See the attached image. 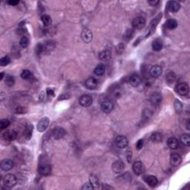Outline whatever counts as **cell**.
Instances as JSON below:
<instances>
[{"instance_id":"obj_4","label":"cell","mask_w":190,"mask_h":190,"mask_svg":"<svg viewBox=\"0 0 190 190\" xmlns=\"http://www.w3.org/2000/svg\"><path fill=\"white\" fill-rule=\"evenodd\" d=\"M177 93L179 94L181 96H186L189 92V87L188 84L186 83H181L178 85H177L176 88Z\"/></svg>"},{"instance_id":"obj_51","label":"cell","mask_w":190,"mask_h":190,"mask_svg":"<svg viewBox=\"0 0 190 190\" xmlns=\"http://www.w3.org/2000/svg\"><path fill=\"white\" fill-rule=\"evenodd\" d=\"M70 97L69 94H65V97L64 96V94L61 95V97H59V100H65V99H68Z\"/></svg>"},{"instance_id":"obj_47","label":"cell","mask_w":190,"mask_h":190,"mask_svg":"<svg viewBox=\"0 0 190 190\" xmlns=\"http://www.w3.org/2000/svg\"><path fill=\"white\" fill-rule=\"evenodd\" d=\"M82 189H93V188H92L91 185L90 183H87L85 184L84 186H83V187H82Z\"/></svg>"},{"instance_id":"obj_7","label":"cell","mask_w":190,"mask_h":190,"mask_svg":"<svg viewBox=\"0 0 190 190\" xmlns=\"http://www.w3.org/2000/svg\"><path fill=\"white\" fill-rule=\"evenodd\" d=\"M49 118L47 117H42L40 120L37 123V130L39 131V132H43L45 130L48 128V126L49 125Z\"/></svg>"},{"instance_id":"obj_13","label":"cell","mask_w":190,"mask_h":190,"mask_svg":"<svg viewBox=\"0 0 190 190\" xmlns=\"http://www.w3.org/2000/svg\"><path fill=\"white\" fill-rule=\"evenodd\" d=\"M38 172L43 176L49 175L51 172V166L49 164H42L38 168Z\"/></svg>"},{"instance_id":"obj_21","label":"cell","mask_w":190,"mask_h":190,"mask_svg":"<svg viewBox=\"0 0 190 190\" xmlns=\"http://www.w3.org/2000/svg\"><path fill=\"white\" fill-rule=\"evenodd\" d=\"M3 137L8 141H13V140L17 139V134L14 130H8V131H6L4 133Z\"/></svg>"},{"instance_id":"obj_30","label":"cell","mask_w":190,"mask_h":190,"mask_svg":"<svg viewBox=\"0 0 190 190\" xmlns=\"http://www.w3.org/2000/svg\"><path fill=\"white\" fill-rule=\"evenodd\" d=\"M106 71V67L103 64H100V65H97V67L94 68V74L97 76L103 75Z\"/></svg>"},{"instance_id":"obj_49","label":"cell","mask_w":190,"mask_h":190,"mask_svg":"<svg viewBox=\"0 0 190 190\" xmlns=\"http://www.w3.org/2000/svg\"><path fill=\"white\" fill-rule=\"evenodd\" d=\"M126 157H127V160H128V162H129L130 163L131 160V151L130 149L127 150Z\"/></svg>"},{"instance_id":"obj_10","label":"cell","mask_w":190,"mask_h":190,"mask_svg":"<svg viewBox=\"0 0 190 190\" xmlns=\"http://www.w3.org/2000/svg\"><path fill=\"white\" fill-rule=\"evenodd\" d=\"M116 145L120 149H125L128 146V140L126 137L123 135L118 136L116 138Z\"/></svg>"},{"instance_id":"obj_35","label":"cell","mask_w":190,"mask_h":190,"mask_svg":"<svg viewBox=\"0 0 190 190\" xmlns=\"http://www.w3.org/2000/svg\"><path fill=\"white\" fill-rule=\"evenodd\" d=\"M5 82L7 86H9V87H12L14 85V83H15V79L13 76L7 75L6 77H5Z\"/></svg>"},{"instance_id":"obj_29","label":"cell","mask_w":190,"mask_h":190,"mask_svg":"<svg viewBox=\"0 0 190 190\" xmlns=\"http://www.w3.org/2000/svg\"><path fill=\"white\" fill-rule=\"evenodd\" d=\"M163 48V42L160 39H157L153 42L152 43V49L154 51H160Z\"/></svg>"},{"instance_id":"obj_37","label":"cell","mask_w":190,"mask_h":190,"mask_svg":"<svg viewBox=\"0 0 190 190\" xmlns=\"http://www.w3.org/2000/svg\"><path fill=\"white\" fill-rule=\"evenodd\" d=\"M20 45L22 48H24V49H26L29 45V39L28 38L26 37V36H22L21 38L20 41Z\"/></svg>"},{"instance_id":"obj_23","label":"cell","mask_w":190,"mask_h":190,"mask_svg":"<svg viewBox=\"0 0 190 190\" xmlns=\"http://www.w3.org/2000/svg\"><path fill=\"white\" fill-rule=\"evenodd\" d=\"M33 126L31 123H28L25 126V128L24 130V137L26 140H30L32 137V134H33Z\"/></svg>"},{"instance_id":"obj_9","label":"cell","mask_w":190,"mask_h":190,"mask_svg":"<svg viewBox=\"0 0 190 190\" xmlns=\"http://www.w3.org/2000/svg\"><path fill=\"white\" fill-rule=\"evenodd\" d=\"M79 103L83 107H88L93 103V99H92V97H91L90 95H82L80 100H79Z\"/></svg>"},{"instance_id":"obj_39","label":"cell","mask_w":190,"mask_h":190,"mask_svg":"<svg viewBox=\"0 0 190 190\" xmlns=\"http://www.w3.org/2000/svg\"><path fill=\"white\" fill-rule=\"evenodd\" d=\"M16 114H18V115H23V114H26L28 112V109L25 106H19L16 108L15 109Z\"/></svg>"},{"instance_id":"obj_19","label":"cell","mask_w":190,"mask_h":190,"mask_svg":"<svg viewBox=\"0 0 190 190\" xmlns=\"http://www.w3.org/2000/svg\"><path fill=\"white\" fill-rule=\"evenodd\" d=\"M142 79L137 74H132L129 79V83L133 87H138L141 84Z\"/></svg>"},{"instance_id":"obj_15","label":"cell","mask_w":190,"mask_h":190,"mask_svg":"<svg viewBox=\"0 0 190 190\" xmlns=\"http://www.w3.org/2000/svg\"><path fill=\"white\" fill-rule=\"evenodd\" d=\"M56 48V44L54 41H47L43 45L44 53L49 54L53 51L54 49Z\"/></svg>"},{"instance_id":"obj_36","label":"cell","mask_w":190,"mask_h":190,"mask_svg":"<svg viewBox=\"0 0 190 190\" xmlns=\"http://www.w3.org/2000/svg\"><path fill=\"white\" fill-rule=\"evenodd\" d=\"M174 106H175V109L177 113H181L183 111V104L179 100H178V99L175 100Z\"/></svg>"},{"instance_id":"obj_38","label":"cell","mask_w":190,"mask_h":190,"mask_svg":"<svg viewBox=\"0 0 190 190\" xmlns=\"http://www.w3.org/2000/svg\"><path fill=\"white\" fill-rule=\"evenodd\" d=\"M10 62H11V59H10L9 57L5 56L1 58V59H0V65L2 67L6 66V65H8L10 63Z\"/></svg>"},{"instance_id":"obj_20","label":"cell","mask_w":190,"mask_h":190,"mask_svg":"<svg viewBox=\"0 0 190 190\" xmlns=\"http://www.w3.org/2000/svg\"><path fill=\"white\" fill-rule=\"evenodd\" d=\"M149 72L152 77L157 78V77H160V76L161 75L162 72H163V69H162V68L160 66V65H156L152 67Z\"/></svg>"},{"instance_id":"obj_45","label":"cell","mask_w":190,"mask_h":190,"mask_svg":"<svg viewBox=\"0 0 190 190\" xmlns=\"http://www.w3.org/2000/svg\"><path fill=\"white\" fill-rule=\"evenodd\" d=\"M144 146V140L143 139H140L137 142V144H136V149L137 150H140Z\"/></svg>"},{"instance_id":"obj_50","label":"cell","mask_w":190,"mask_h":190,"mask_svg":"<svg viewBox=\"0 0 190 190\" xmlns=\"http://www.w3.org/2000/svg\"><path fill=\"white\" fill-rule=\"evenodd\" d=\"M148 3L151 6H156L157 4L159 3V1H157V0H153V1H149Z\"/></svg>"},{"instance_id":"obj_24","label":"cell","mask_w":190,"mask_h":190,"mask_svg":"<svg viewBox=\"0 0 190 190\" xmlns=\"http://www.w3.org/2000/svg\"><path fill=\"white\" fill-rule=\"evenodd\" d=\"M124 169V164L120 160H116L112 164V169L115 173H120Z\"/></svg>"},{"instance_id":"obj_2","label":"cell","mask_w":190,"mask_h":190,"mask_svg":"<svg viewBox=\"0 0 190 190\" xmlns=\"http://www.w3.org/2000/svg\"><path fill=\"white\" fill-rule=\"evenodd\" d=\"M17 183V178L13 174H8L5 176L3 179V183L6 187L11 188L14 186Z\"/></svg>"},{"instance_id":"obj_31","label":"cell","mask_w":190,"mask_h":190,"mask_svg":"<svg viewBox=\"0 0 190 190\" xmlns=\"http://www.w3.org/2000/svg\"><path fill=\"white\" fill-rule=\"evenodd\" d=\"M166 26L167 28L170 29V30H173V29L176 28L178 26V22L174 19H170L168 20L166 22Z\"/></svg>"},{"instance_id":"obj_33","label":"cell","mask_w":190,"mask_h":190,"mask_svg":"<svg viewBox=\"0 0 190 190\" xmlns=\"http://www.w3.org/2000/svg\"><path fill=\"white\" fill-rule=\"evenodd\" d=\"M41 20H42V22H43L45 26H49L52 23L51 18L50 16L47 15V14L42 15V17H41Z\"/></svg>"},{"instance_id":"obj_3","label":"cell","mask_w":190,"mask_h":190,"mask_svg":"<svg viewBox=\"0 0 190 190\" xmlns=\"http://www.w3.org/2000/svg\"><path fill=\"white\" fill-rule=\"evenodd\" d=\"M146 25V19L142 16H138L135 17L132 21V26L134 28L140 30L145 26Z\"/></svg>"},{"instance_id":"obj_48","label":"cell","mask_w":190,"mask_h":190,"mask_svg":"<svg viewBox=\"0 0 190 190\" xmlns=\"http://www.w3.org/2000/svg\"><path fill=\"white\" fill-rule=\"evenodd\" d=\"M7 3L10 5L15 6V5H17L19 3H20V1H17V0H11V1H8Z\"/></svg>"},{"instance_id":"obj_27","label":"cell","mask_w":190,"mask_h":190,"mask_svg":"<svg viewBox=\"0 0 190 190\" xmlns=\"http://www.w3.org/2000/svg\"><path fill=\"white\" fill-rule=\"evenodd\" d=\"M146 181L147 183L151 187L156 186L157 184L158 183V180L154 175H149V176H148L146 178Z\"/></svg>"},{"instance_id":"obj_28","label":"cell","mask_w":190,"mask_h":190,"mask_svg":"<svg viewBox=\"0 0 190 190\" xmlns=\"http://www.w3.org/2000/svg\"><path fill=\"white\" fill-rule=\"evenodd\" d=\"M99 58L101 60L107 61L111 58V51L109 50H104L99 54Z\"/></svg>"},{"instance_id":"obj_34","label":"cell","mask_w":190,"mask_h":190,"mask_svg":"<svg viewBox=\"0 0 190 190\" xmlns=\"http://www.w3.org/2000/svg\"><path fill=\"white\" fill-rule=\"evenodd\" d=\"M166 79L168 83H172L176 80V75H175V73L172 72V71H169V72L167 73V74H166Z\"/></svg>"},{"instance_id":"obj_8","label":"cell","mask_w":190,"mask_h":190,"mask_svg":"<svg viewBox=\"0 0 190 190\" xmlns=\"http://www.w3.org/2000/svg\"><path fill=\"white\" fill-rule=\"evenodd\" d=\"M66 131L62 127H56L52 130V136L56 140H59L65 137Z\"/></svg>"},{"instance_id":"obj_12","label":"cell","mask_w":190,"mask_h":190,"mask_svg":"<svg viewBox=\"0 0 190 190\" xmlns=\"http://www.w3.org/2000/svg\"><path fill=\"white\" fill-rule=\"evenodd\" d=\"M0 166H1V169L2 170L5 171H9L14 167V163L10 159H4L1 161V163H0Z\"/></svg>"},{"instance_id":"obj_41","label":"cell","mask_w":190,"mask_h":190,"mask_svg":"<svg viewBox=\"0 0 190 190\" xmlns=\"http://www.w3.org/2000/svg\"><path fill=\"white\" fill-rule=\"evenodd\" d=\"M10 125V121L8 119H2L0 121V128L5 129Z\"/></svg>"},{"instance_id":"obj_17","label":"cell","mask_w":190,"mask_h":190,"mask_svg":"<svg viewBox=\"0 0 190 190\" xmlns=\"http://www.w3.org/2000/svg\"><path fill=\"white\" fill-rule=\"evenodd\" d=\"M167 8L169 11L172 13H176L181 8V4L176 1H170L167 4Z\"/></svg>"},{"instance_id":"obj_52","label":"cell","mask_w":190,"mask_h":190,"mask_svg":"<svg viewBox=\"0 0 190 190\" xmlns=\"http://www.w3.org/2000/svg\"><path fill=\"white\" fill-rule=\"evenodd\" d=\"M189 123H190V120H189V119H188L187 120V123H186V127H187V129L188 130H190Z\"/></svg>"},{"instance_id":"obj_46","label":"cell","mask_w":190,"mask_h":190,"mask_svg":"<svg viewBox=\"0 0 190 190\" xmlns=\"http://www.w3.org/2000/svg\"><path fill=\"white\" fill-rule=\"evenodd\" d=\"M47 94L49 95V96H51V97H54V90L53 88H47Z\"/></svg>"},{"instance_id":"obj_26","label":"cell","mask_w":190,"mask_h":190,"mask_svg":"<svg viewBox=\"0 0 190 190\" xmlns=\"http://www.w3.org/2000/svg\"><path fill=\"white\" fill-rule=\"evenodd\" d=\"M151 140L154 143H160L163 140V134L159 131H155L152 134Z\"/></svg>"},{"instance_id":"obj_16","label":"cell","mask_w":190,"mask_h":190,"mask_svg":"<svg viewBox=\"0 0 190 190\" xmlns=\"http://www.w3.org/2000/svg\"><path fill=\"white\" fill-rule=\"evenodd\" d=\"M85 86L87 88L91 89V90H93V89H95L98 86V81H97V79L94 78V77H91V78H88L85 83Z\"/></svg>"},{"instance_id":"obj_42","label":"cell","mask_w":190,"mask_h":190,"mask_svg":"<svg viewBox=\"0 0 190 190\" xmlns=\"http://www.w3.org/2000/svg\"><path fill=\"white\" fill-rule=\"evenodd\" d=\"M152 115V112L149 110V109H145L143 112V117H144V119H149L151 117Z\"/></svg>"},{"instance_id":"obj_43","label":"cell","mask_w":190,"mask_h":190,"mask_svg":"<svg viewBox=\"0 0 190 190\" xmlns=\"http://www.w3.org/2000/svg\"><path fill=\"white\" fill-rule=\"evenodd\" d=\"M133 30H131V29H128L126 32L124 34V39H126V40H129L130 39L132 38V35H133Z\"/></svg>"},{"instance_id":"obj_32","label":"cell","mask_w":190,"mask_h":190,"mask_svg":"<svg viewBox=\"0 0 190 190\" xmlns=\"http://www.w3.org/2000/svg\"><path fill=\"white\" fill-rule=\"evenodd\" d=\"M181 142L186 146H190V137L189 135L187 134H184L181 135Z\"/></svg>"},{"instance_id":"obj_5","label":"cell","mask_w":190,"mask_h":190,"mask_svg":"<svg viewBox=\"0 0 190 190\" xmlns=\"http://www.w3.org/2000/svg\"><path fill=\"white\" fill-rule=\"evenodd\" d=\"M113 108L114 105L113 103H112V102L111 101V100H107V99L103 100V101L100 103V109H101V110L103 111V112H105V113L106 114L110 113V112L113 110Z\"/></svg>"},{"instance_id":"obj_22","label":"cell","mask_w":190,"mask_h":190,"mask_svg":"<svg viewBox=\"0 0 190 190\" xmlns=\"http://www.w3.org/2000/svg\"><path fill=\"white\" fill-rule=\"evenodd\" d=\"M89 183L91 185L93 189H98L100 188V182L99 179L95 175H91L89 176Z\"/></svg>"},{"instance_id":"obj_44","label":"cell","mask_w":190,"mask_h":190,"mask_svg":"<svg viewBox=\"0 0 190 190\" xmlns=\"http://www.w3.org/2000/svg\"><path fill=\"white\" fill-rule=\"evenodd\" d=\"M36 52L38 55L41 54L42 53H44V49H43V45L42 44H38L36 45Z\"/></svg>"},{"instance_id":"obj_18","label":"cell","mask_w":190,"mask_h":190,"mask_svg":"<svg viewBox=\"0 0 190 190\" xmlns=\"http://www.w3.org/2000/svg\"><path fill=\"white\" fill-rule=\"evenodd\" d=\"M181 161H182V159H181V157L177 153H173V154H171L170 156V163L172 166H178L180 164H181Z\"/></svg>"},{"instance_id":"obj_40","label":"cell","mask_w":190,"mask_h":190,"mask_svg":"<svg viewBox=\"0 0 190 190\" xmlns=\"http://www.w3.org/2000/svg\"><path fill=\"white\" fill-rule=\"evenodd\" d=\"M31 75H32L31 72L28 69L23 70V71H22L21 74H20V76H21V77L23 79V80H28V79H29L30 77H31Z\"/></svg>"},{"instance_id":"obj_6","label":"cell","mask_w":190,"mask_h":190,"mask_svg":"<svg viewBox=\"0 0 190 190\" xmlns=\"http://www.w3.org/2000/svg\"><path fill=\"white\" fill-rule=\"evenodd\" d=\"M133 171L137 175H140L144 174L146 171V167L144 164L140 161L134 162L132 166Z\"/></svg>"},{"instance_id":"obj_53","label":"cell","mask_w":190,"mask_h":190,"mask_svg":"<svg viewBox=\"0 0 190 190\" xmlns=\"http://www.w3.org/2000/svg\"><path fill=\"white\" fill-rule=\"evenodd\" d=\"M3 77H4V73L2 72L1 73V77H0V80H2V79H3Z\"/></svg>"},{"instance_id":"obj_1","label":"cell","mask_w":190,"mask_h":190,"mask_svg":"<svg viewBox=\"0 0 190 190\" xmlns=\"http://www.w3.org/2000/svg\"><path fill=\"white\" fill-rule=\"evenodd\" d=\"M161 16H162L161 14H158V15H157V17L154 19V20H152V22H150L148 28H147L146 32V34H145L146 38L150 36L153 33H154V30H155L156 27H157V24H158L159 22H160V19H161Z\"/></svg>"},{"instance_id":"obj_11","label":"cell","mask_w":190,"mask_h":190,"mask_svg":"<svg viewBox=\"0 0 190 190\" xmlns=\"http://www.w3.org/2000/svg\"><path fill=\"white\" fill-rule=\"evenodd\" d=\"M81 37L83 42L86 43H90L91 42L92 39H93V34L91 30L88 28H84L81 33Z\"/></svg>"},{"instance_id":"obj_25","label":"cell","mask_w":190,"mask_h":190,"mask_svg":"<svg viewBox=\"0 0 190 190\" xmlns=\"http://www.w3.org/2000/svg\"><path fill=\"white\" fill-rule=\"evenodd\" d=\"M167 145L171 149H176L178 147L179 143L175 137H170L167 140Z\"/></svg>"},{"instance_id":"obj_14","label":"cell","mask_w":190,"mask_h":190,"mask_svg":"<svg viewBox=\"0 0 190 190\" xmlns=\"http://www.w3.org/2000/svg\"><path fill=\"white\" fill-rule=\"evenodd\" d=\"M162 100L161 94L159 92H154L152 94L151 97H150V101L151 103L154 106H157L160 104Z\"/></svg>"}]
</instances>
